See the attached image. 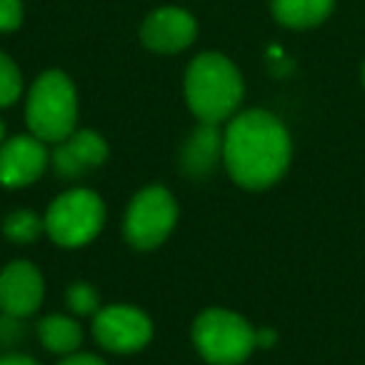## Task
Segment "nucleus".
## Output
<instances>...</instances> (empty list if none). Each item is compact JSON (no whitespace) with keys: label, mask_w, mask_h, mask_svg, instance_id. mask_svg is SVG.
<instances>
[{"label":"nucleus","mask_w":365,"mask_h":365,"mask_svg":"<svg viewBox=\"0 0 365 365\" xmlns=\"http://www.w3.org/2000/svg\"><path fill=\"white\" fill-rule=\"evenodd\" d=\"M223 163L248 190L270 188L290 163V135L275 115L248 110L233 118L223 135Z\"/></svg>","instance_id":"obj_1"},{"label":"nucleus","mask_w":365,"mask_h":365,"mask_svg":"<svg viewBox=\"0 0 365 365\" xmlns=\"http://www.w3.org/2000/svg\"><path fill=\"white\" fill-rule=\"evenodd\" d=\"M185 98L200 123L230 118L243 101V78L238 68L220 53H203L185 73Z\"/></svg>","instance_id":"obj_2"},{"label":"nucleus","mask_w":365,"mask_h":365,"mask_svg":"<svg viewBox=\"0 0 365 365\" xmlns=\"http://www.w3.org/2000/svg\"><path fill=\"white\" fill-rule=\"evenodd\" d=\"M26 120L33 135L43 143H61L76 130L78 96L66 73L48 71L33 83Z\"/></svg>","instance_id":"obj_3"},{"label":"nucleus","mask_w":365,"mask_h":365,"mask_svg":"<svg viewBox=\"0 0 365 365\" xmlns=\"http://www.w3.org/2000/svg\"><path fill=\"white\" fill-rule=\"evenodd\" d=\"M193 343L210 365H238L258 348L248 320L223 308H210L195 318Z\"/></svg>","instance_id":"obj_4"},{"label":"nucleus","mask_w":365,"mask_h":365,"mask_svg":"<svg viewBox=\"0 0 365 365\" xmlns=\"http://www.w3.org/2000/svg\"><path fill=\"white\" fill-rule=\"evenodd\" d=\"M106 205L93 190H68L58 195L46 213V233L63 248H81L101 233Z\"/></svg>","instance_id":"obj_5"},{"label":"nucleus","mask_w":365,"mask_h":365,"mask_svg":"<svg viewBox=\"0 0 365 365\" xmlns=\"http://www.w3.org/2000/svg\"><path fill=\"white\" fill-rule=\"evenodd\" d=\"M178 220V203L163 185H148L130 200L125 213V238L133 248H158Z\"/></svg>","instance_id":"obj_6"},{"label":"nucleus","mask_w":365,"mask_h":365,"mask_svg":"<svg viewBox=\"0 0 365 365\" xmlns=\"http://www.w3.org/2000/svg\"><path fill=\"white\" fill-rule=\"evenodd\" d=\"M93 335L106 350L135 353L153 338V323L135 305H108L93 320Z\"/></svg>","instance_id":"obj_7"},{"label":"nucleus","mask_w":365,"mask_h":365,"mask_svg":"<svg viewBox=\"0 0 365 365\" xmlns=\"http://www.w3.org/2000/svg\"><path fill=\"white\" fill-rule=\"evenodd\" d=\"M46 283L41 270L28 260H16L0 273V308L13 318H28L43 303Z\"/></svg>","instance_id":"obj_8"},{"label":"nucleus","mask_w":365,"mask_h":365,"mask_svg":"<svg viewBox=\"0 0 365 365\" xmlns=\"http://www.w3.org/2000/svg\"><path fill=\"white\" fill-rule=\"evenodd\" d=\"M48 168V150L41 138L18 135L0 145V185H31Z\"/></svg>","instance_id":"obj_9"},{"label":"nucleus","mask_w":365,"mask_h":365,"mask_svg":"<svg viewBox=\"0 0 365 365\" xmlns=\"http://www.w3.org/2000/svg\"><path fill=\"white\" fill-rule=\"evenodd\" d=\"M195 18L182 8H160L150 13L143 23L140 38L155 53H178L185 51L195 41Z\"/></svg>","instance_id":"obj_10"},{"label":"nucleus","mask_w":365,"mask_h":365,"mask_svg":"<svg viewBox=\"0 0 365 365\" xmlns=\"http://www.w3.org/2000/svg\"><path fill=\"white\" fill-rule=\"evenodd\" d=\"M108 160V143L93 130H73L53 153L58 175L78 178Z\"/></svg>","instance_id":"obj_11"},{"label":"nucleus","mask_w":365,"mask_h":365,"mask_svg":"<svg viewBox=\"0 0 365 365\" xmlns=\"http://www.w3.org/2000/svg\"><path fill=\"white\" fill-rule=\"evenodd\" d=\"M223 158V138L218 133L215 123H200L195 128L193 135L188 138L185 148H182V170L190 178H205L213 173L215 163Z\"/></svg>","instance_id":"obj_12"},{"label":"nucleus","mask_w":365,"mask_h":365,"mask_svg":"<svg viewBox=\"0 0 365 365\" xmlns=\"http://www.w3.org/2000/svg\"><path fill=\"white\" fill-rule=\"evenodd\" d=\"M333 11V0H273V16L288 28L318 26Z\"/></svg>","instance_id":"obj_13"},{"label":"nucleus","mask_w":365,"mask_h":365,"mask_svg":"<svg viewBox=\"0 0 365 365\" xmlns=\"http://www.w3.org/2000/svg\"><path fill=\"white\" fill-rule=\"evenodd\" d=\"M38 338L51 353H76L83 340V330L66 315H48L38 323Z\"/></svg>","instance_id":"obj_14"},{"label":"nucleus","mask_w":365,"mask_h":365,"mask_svg":"<svg viewBox=\"0 0 365 365\" xmlns=\"http://www.w3.org/2000/svg\"><path fill=\"white\" fill-rule=\"evenodd\" d=\"M3 230L13 243H33L41 235V230H46V225L33 210H16L6 218Z\"/></svg>","instance_id":"obj_15"},{"label":"nucleus","mask_w":365,"mask_h":365,"mask_svg":"<svg viewBox=\"0 0 365 365\" xmlns=\"http://www.w3.org/2000/svg\"><path fill=\"white\" fill-rule=\"evenodd\" d=\"M21 88H23V78L18 66L6 53H0V108L16 103L18 96H21Z\"/></svg>","instance_id":"obj_16"},{"label":"nucleus","mask_w":365,"mask_h":365,"mask_svg":"<svg viewBox=\"0 0 365 365\" xmlns=\"http://www.w3.org/2000/svg\"><path fill=\"white\" fill-rule=\"evenodd\" d=\"M68 305L71 310L81 315H88V313H96L98 310V293L91 283H73L68 288Z\"/></svg>","instance_id":"obj_17"},{"label":"nucleus","mask_w":365,"mask_h":365,"mask_svg":"<svg viewBox=\"0 0 365 365\" xmlns=\"http://www.w3.org/2000/svg\"><path fill=\"white\" fill-rule=\"evenodd\" d=\"M23 23L21 0H0V31H16Z\"/></svg>","instance_id":"obj_18"},{"label":"nucleus","mask_w":365,"mask_h":365,"mask_svg":"<svg viewBox=\"0 0 365 365\" xmlns=\"http://www.w3.org/2000/svg\"><path fill=\"white\" fill-rule=\"evenodd\" d=\"M61 365H106L98 355L91 353H71V358H66Z\"/></svg>","instance_id":"obj_19"},{"label":"nucleus","mask_w":365,"mask_h":365,"mask_svg":"<svg viewBox=\"0 0 365 365\" xmlns=\"http://www.w3.org/2000/svg\"><path fill=\"white\" fill-rule=\"evenodd\" d=\"M0 365H38L33 358L28 355H6V358H0Z\"/></svg>","instance_id":"obj_20"},{"label":"nucleus","mask_w":365,"mask_h":365,"mask_svg":"<svg viewBox=\"0 0 365 365\" xmlns=\"http://www.w3.org/2000/svg\"><path fill=\"white\" fill-rule=\"evenodd\" d=\"M255 340H258V348H268V345L275 343V333L270 328H263L255 333Z\"/></svg>","instance_id":"obj_21"},{"label":"nucleus","mask_w":365,"mask_h":365,"mask_svg":"<svg viewBox=\"0 0 365 365\" xmlns=\"http://www.w3.org/2000/svg\"><path fill=\"white\" fill-rule=\"evenodd\" d=\"M0 143H3V123H0Z\"/></svg>","instance_id":"obj_22"},{"label":"nucleus","mask_w":365,"mask_h":365,"mask_svg":"<svg viewBox=\"0 0 365 365\" xmlns=\"http://www.w3.org/2000/svg\"><path fill=\"white\" fill-rule=\"evenodd\" d=\"M363 83H365V66H363Z\"/></svg>","instance_id":"obj_23"}]
</instances>
